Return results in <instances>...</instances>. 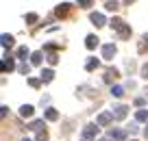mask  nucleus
<instances>
[{
	"mask_svg": "<svg viewBox=\"0 0 148 141\" xmlns=\"http://www.w3.org/2000/svg\"><path fill=\"white\" fill-rule=\"evenodd\" d=\"M109 24H111L113 31H118V37H120V39H129V37H131V26H129V24H124L120 18H113Z\"/></svg>",
	"mask_w": 148,
	"mask_h": 141,
	"instance_id": "f257e3e1",
	"label": "nucleus"
},
{
	"mask_svg": "<svg viewBox=\"0 0 148 141\" xmlns=\"http://www.w3.org/2000/svg\"><path fill=\"white\" fill-rule=\"evenodd\" d=\"M98 135V124H87L83 128V135H81V141H94Z\"/></svg>",
	"mask_w": 148,
	"mask_h": 141,
	"instance_id": "f03ea898",
	"label": "nucleus"
},
{
	"mask_svg": "<svg viewBox=\"0 0 148 141\" xmlns=\"http://www.w3.org/2000/svg\"><path fill=\"white\" fill-rule=\"evenodd\" d=\"M109 139L111 141H124L126 139V130H122V128H111L109 130Z\"/></svg>",
	"mask_w": 148,
	"mask_h": 141,
	"instance_id": "7ed1b4c3",
	"label": "nucleus"
},
{
	"mask_svg": "<svg viewBox=\"0 0 148 141\" xmlns=\"http://www.w3.org/2000/svg\"><path fill=\"white\" fill-rule=\"evenodd\" d=\"M126 111H129V106H124V104H118V106H113V117L116 119H124L126 117Z\"/></svg>",
	"mask_w": 148,
	"mask_h": 141,
	"instance_id": "20e7f679",
	"label": "nucleus"
},
{
	"mask_svg": "<svg viewBox=\"0 0 148 141\" xmlns=\"http://www.w3.org/2000/svg\"><path fill=\"white\" fill-rule=\"evenodd\" d=\"M113 54H116V46L113 44H105L102 46V59H113Z\"/></svg>",
	"mask_w": 148,
	"mask_h": 141,
	"instance_id": "39448f33",
	"label": "nucleus"
},
{
	"mask_svg": "<svg viewBox=\"0 0 148 141\" xmlns=\"http://www.w3.org/2000/svg\"><path fill=\"white\" fill-rule=\"evenodd\" d=\"M118 76H120V72H118L116 67H107V69H105V76H102V78H105V82H113Z\"/></svg>",
	"mask_w": 148,
	"mask_h": 141,
	"instance_id": "423d86ee",
	"label": "nucleus"
},
{
	"mask_svg": "<svg viewBox=\"0 0 148 141\" xmlns=\"http://www.w3.org/2000/svg\"><path fill=\"white\" fill-rule=\"evenodd\" d=\"M137 52L139 54H148V33L142 35V39H139V44H137Z\"/></svg>",
	"mask_w": 148,
	"mask_h": 141,
	"instance_id": "0eeeda50",
	"label": "nucleus"
},
{
	"mask_svg": "<svg viewBox=\"0 0 148 141\" xmlns=\"http://www.w3.org/2000/svg\"><path fill=\"white\" fill-rule=\"evenodd\" d=\"M111 119H113V113H100L96 117V124H98V126H109Z\"/></svg>",
	"mask_w": 148,
	"mask_h": 141,
	"instance_id": "6e6552de",
	"label": "nucleus"
},
{
	"mask_svg": "<svg viewBox=\"0 0 148 141\" xmlns=\"http://www.w3.org/2000/svg\"><path fill=\"white\" fill-rule=\"evenodd\" d=\"M70 9H72V5H68V2H63V5H59L55 9V13H57V18H65V15L70 13Z\"/></svg>",
	"mask_w": 148,
	"mask_h": 141,
	"instance_id": "1a4fd4ad",
	"label": "nucleus"
},
{
	"mask_svg": "<svg viewBox=\"0 0 148 141\" xmlns=\"http://www.w3.org/2000/svg\"><path fill=\"white\" fill-rule=\"evenodd\" d=\"M89 20H92V22L96 24V26H105V24H107L105 15H102V13H98V11H94V13L89 15Z\"/></svg>",
	"mask_w": 148,
	"mask_h": 141,
	"instance_id": "9d476101",
	"label": "nucleus"
},
{
	"mask_svg": "<svg viewBox=\"0 0 148 141\" xmlns=\"http://www.w3.org/2000/svg\"><path fill=\"white\" fill-rule=\"evenodd\" d=\"M15 69V61L11 59V57H5V59H2V72H13Z\"/></svg>",
	"mask_w": 148,
	"mask_h": 141,
	"instance_id": "9b49d317",
	"label": "nucleus"
},
{
	"mask_svg": "<svg viewBox=\"0 0 148 141\" xmlns=\"http://www.w3.org/2000/svg\"><path fill=\"white\" fill-rule=\"evenodd\" d=\"M28 128L35 130V132H42V130H46V124H44V119H33V122L28 124Z\"/></svg>",
	"mask_w": 148,
	"mask_h": 141,
	"instance_id": "f8f14e48",
	"label": "nucleus"
},
{
	"mask_svg": "<svg viewBox=\"0 0 148 141\" xmlns=\"http://www.w3.org/2000/svg\"><path fill=\"white\" fill-rule=\"evenodd\" d=\"M0 39H2V48H5V50H7V48H11V46H13V35H7V33H2V37H0Z\"/></svg>",
	"mask_w": 148,
	"mask_h": 141,
	"instance_id": "ddd939ff",
	"label": "nucleus"
},
{
	"mask_svg": "<svg viewBox=\"0 0 148 141\" xmlns=\"http://www.w3.org/2000/svg\"><path fill=\"white\" fill-rule=\"evenodd\" d=\"M85 46H87L89 50H94V48L98 46V37H96V35H87V39H85Z\"/></svg>",
	"mask_w": 148,
	"mask_h": 141,
	"instance_id": "4468645a",
	"label": "nucleus"
},
{
	"mask_svg": "<svg viewBox=\"0 0 148 141\" xmlns=\"http://www.w3.org/2000/svg\"><path fill=\"white\" fill-rule=\"evenodd\" d=\"M33 111H35V109H33L31 104H22V106H20V115H22V117H31Z\"/></svg>",
	"mask_w": 148,
	"mask_h": 141,
	"instance_id": "2eb2a0df",
	"label": "nucleus"
},
{
	"mask_svg": "<svg viewBox=\"0 0 148 141\" xmlns=\"http://www.w3.org/2000/svg\"><path fill=\"white\" fill-rule=\"evenodd\" d=\"M28 54H31V52H28L26 46H20L18 52H15V57H18V59H22V61H26V57H28Z\"/></svg>",
	"mask_w": 148,
	"mask_h": 141,
	"instance_id": "dca6fc26",
	"label": "nucleus"
},
{
	"mask_svg": "<svg viewBox=\"0 0 148 141\" xmlns=\"http://www.w3.org/2000/svg\"><path fill=\"white\" fill-rule=\"evenodd\" d=\"M52 78H55V72H52V69H42V80L44 82H50Z\"/></svg>",
	"mask_w": 148,
	"mask_h": 141,
	"instance_id": "f3484780",
	"label": "nucleus"
},
{
	"mask_svg": "<svg viewBox=\"0 0 148 141\" xmlns=\"http://www.w3.org/2000/svg\"><path fill=\"white\" fill-rule=\"evenodd\" d=\"M135 119H137V122H148V111L146 109H139L137 113H135Z\"/></svg>",
	"mask_w": 148,
	"mask_h": 141,
	"instance_id": "a211bd4d",
	"label": "nucleus"
},
{
	"mask_svg": "<svg viewBox=\"0 0 148 141\" xmlns=\"http://www.w3.org/2000/svg\"><path fill=\"white\" fill-rule=\"evenodd\" d=\"M98 65H100V63H98V59H94V57H92V59H89L87 63H85V69H87V72H94V69H96Z\"/></svg>",
	"mask_w": 148,
	"mask_h": 141,
	"instance_id": "6ab92c4d",
	"label": "nucleus"
},
{
	"mask_svg": "<svg viewBox=\"0 0 148 141\" xmlns=\"http://www.w3.org/2000/svg\"><path fill=\"white\" fill-rule=\"evenodd\" d=\"M46 119L48 122H57V119H59V113H57L55 109H48L46 111Z\"/></svg>",
	"mask_w": 148,
	"mask_h": 141,
	"instance_id": "aec40b11",
	"label": "nucleus"
},
{
	"mask_svg": "<svg viewBox=\"0 0 148 141\" xmlns=\"http://www.w3.org/2000/svg\"><path fill=\"white\" fill-rule=\"evenodd\" d=\"M111 93H113V98H122L124 96V87H111Z\"/></svg>",
	"mask_w": 148,
	"mask_h": 141,
	"instance_id": "412c9836",
	"label": "nucleus"
},
{
	"mask_svg": "<svg viewBox=\"0 0 148 141\" xmlns=\"http://www.w3.org/2000/svg\"><path fill=\"white\" fill-rule=\"evenodd\" d=\"M118 7H120V5H118L116 0H107V2H105V9L107 11H118Z\"/></svg>",
	"mask_w": 148,
	"mask_h": 141,
	"instance_id": "4be33fe9",
	"label": "nucleus"
},
{
	"mask_svg": "<svg viewBox=\"0 0 148 141\" xmlns=\"http://www.w3.org/2000/svg\"><path fill=\"white\" fill-rule=\"evenodd\" d=\"M42 52H33V54H31V63L33 65H39V63H42Z\"/></svg>",
	"mask_w": 148,
	"mask_h": 141,
	"instance_id": "5701e85b",
	"label": "nucleus"
},
{
	"mask_svg": "<svg viewBox=\"0 0 148 141\" xmlns=\"http://www.w3.org/2000/svg\"><path fill=\"white\" fill-rule=\"evenodd\" d=\"M46 61H48L50 65H57V63H59V57H57V52H48Z\"/></svg>",
	"mask_w": 148,
	"mask_h": 141,
	"instance_id": "b1692460",
	"label": "nucleus"
},
{
	"mask_svg": "<svg viewBox=\"0 0 148 141\" xmlns=\"http://www.w3.org/2000/svg\"><path fill=\"white\" fill-rule=\"evenodd\" d=\"M18 72H20V74H24V76H26V74L31 72V65H28V63H22V65H20V67H18Z\"/></svg>",
	"mask_w": 148,
	"mask_h": 141,
	"instance_id": "393cba45",
	"label": "nucleus"
},
{
	"mask_svg": "<svg viewBox=\"0 0 148 141\" xmlns=\"http://www.w3.org/2000/svg\"><path fill=\"white\" fill-rule=\"evenodd\" d=\"M39 82H42V78H28V85H31L33 89H37V87H39Z\"/></svg>",
	"mask_w": 148,
	"mask_h": 141,
	"instance_id": "a878e982",
	"label": "nucleus"
},
{
	"mask_svg": "<svg viewBox=\"0 0 148 141\" xmlns=\"http://www.w3.org/2000/svg\"><path fill=\"white\" fill-rule=\"evenodd\" d=\"M35 141H48V132L42 130V132H37V139Z\"/></svg>",
	"mask_w": 148,
	"mask_h": 141,
	"instance_id": "bb28decb",
	"label": "nucleus"
},
{
	"mask_svg": "<svg viewBox=\"0 0 148 141\" xmlns=\"http://www.w3.org/2000/svg\"><path fill=\"white\" fill-rule=\"evenodd\" d=\"M37 20H39V18H37V13H28V15H26V22H28V24H35Z\"/></svg>",
	"mask_w": 148,
	"mask_h": 141,
	"instance_id": "cd10ccee",
	"label": "nucleus"
},
{
	"mask_svg": "<svg viewBox=\"0 0 148 141\" xmlns=\"http://www.w3.org/2000/svg\"><path fill=\"white\" fill-rule=\"evenodd\" d=\"M142 76L148 80V63H144V65H142Z\"/></svg>",
	"mask_w": 148,
	"mask_h": 141,
	"instance_id": "c85d7f7f",
	"label": "nucleus"
},
{
	"mask_svg": "<svg viewBox=\"0 0 148 141\" xmlns=\"http://www.w3.org/2000/svg\"><path fill=\"white\" fill-rule=\"evenodd\" d=\"M81 7H92V0H79Z\"/></svg>",
	"mask_w": 148,
	"mask_h": 141,
	"instance_id": "c756f323",
	"label": "nucleus"
},
{
	"mask_svg": "<svg viewBox=\"0 0 148 141\" xmlns=\"http://www.w3.org/2000/svg\"><path fill=\"white\" fill-rule=\"evenodd\" d=\"M7 113H9V109H7V106H2V109H0V117H7Z\"/></svg>",
	"mask_w": 148,
	"mask_h": 141,
	"instance_id": "7c9ffc66",
	"label": "nucleus"
},
{
	"mask_svg": "<svg viewBox=\"0 0 148 141\" xmlns=\"http://www.w3.org/2000/svg\"><path fill=\"white\" fill-rule=\"evenodd\" d=\"M129 130H131V132H137L139 128H137V124H131V126H129Z\"/></svg>",
	"mask_w": 148,
	"mask_h": 141,
	"instance_id": "2f4dec72",
	"label": "nucleus"
},
{
	"mask_svg": "<svg viewBox=\"0 0 148 141\" xmlns=\"http://www.w3.org/2000/svg\"><path fill=\"white\" fill-rule=\"evenodd\" d=\"M144 137H146V139H148V126H146V130H144Z\"/></svg>",
	"mask_w": 148,
	"mask_h": 141,
	"instance_id": "473e14b6",
	"label": "nucleus"
},
{
	"mask_svg": "<svg viewBox=\"0 0 148 141\" xmlns=\"http://www.w3.org/2000/svg\"><path fill=\"white\" fill-rule=\"evenodd\" d=\"M124 2H126V5H131V2H135V0H124Z\"/></svg>",
	"mask_w": 148,
	"mask_h": 141,
	"instance_id": "72a5a7b5",
	"label": "nucleus"
},
{
	"mask_svg": "<svg viewBox=\"0 0 148 141\" xmlns=\"http://www.w3.org/2000/svg\"><path fill=\"white\" fill-rule=\"evenodd\" d=\"M100 141H111V139H109V137H107V139H100Z\"/></svg>",
	"mask_w": 148,
	"mask_h": 141,
	"instance_id": "f704fd0d",
	"label": "nucleus"
},
{
	"mask_svg": "<svg viewBox=\"0 0 148 141\" xmlns=\"http://www.w3.org/2000/svg\"><path fill=\"white\" fill-rule=\"evenodd\" d=\"M22 141H31V139H22Z\"/></svg>",
	"mask_w": 148,
	"mask_h": 141,
	"instance_id": "c9c22d12",
	"label": "nucleus"
},
{
	"mask_svg": "<svg viewBox=\"0 0 148 141\" xmlns=\"http://www.w3.org/2000/svg\"><path fill=\"white\" fill-rule=\"evenodd\" d=\"M146 93H148V89H146Z\"/></svg>",
	"mask_w": 148,
	"mask_h": 141,
	"instance_id": "e433bc0d",
	"label": "nucleus"
}]
</instances>
